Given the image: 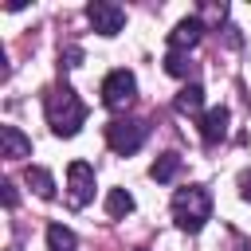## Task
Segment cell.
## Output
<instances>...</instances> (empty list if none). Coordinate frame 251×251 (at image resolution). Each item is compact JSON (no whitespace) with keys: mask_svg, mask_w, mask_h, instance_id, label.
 Here are the masks:
<instances>
[{"mask_svg":"<svg viewBox=\"0 0 251 251\" xmlns=\"http://www.w3.org/2000/svg\"><path fill=\"white\" fill-rule=\"evenodd\" d=\"M129 212H133V196L126 188H110L106 192V216L110 220H126Z\"/></svg>","mask_w":251,"mask_h":251,"instance_id":"12","label":"cell"},{"mask_svg":"<svg viewBox=\"0 0 251 251\" xmlns=\"http://www.w3.org/2000/svg\"><path fill=\"white\" fill-rule=\"evenodd\" d=\"M176 173H180V153H161V157L149 165V176H153L157 184H169Z\"/></svg>","mask_w":251,"mask_h":251,"instance_id":"11","label":"cell"},{"mask_svg":"<svg viewBox=\"0 0 251 251\" xmlns=\"http://www.w3.org/2000/svg\"><path fill=\"white\" fill-rule=\"evenodd\" d=\"M200 39H204V20H200V16H188V20H180V24L169 31V51L184 55V51H192Z\"/></svg>","mask_w":251,"mask_h":251,"instance_id":"7","label":"cell"},{"mask_svg":"<svg viewBox=\"0 0 251 251\" xmlns=\"http://www.w3.org/2000/svg\"><path fill=\"white\" fill-rule=\"evenodd\" d=\"M188 67H192V63H188L184 55H176V51H169V55H165V71H169L173 78H184V75H188Z\"/></svg>","mask_w":251,"mask_h":251,"instance_id":"15","label":"cell"},{"mask_svg":"<svg viewBox=\"0 0 251 251\" xmlns=\"http://www.w3.org/2000/svg\"><path fill=\"white\" fill-rule=\"evenodd\" d=\"M145 137H149V126H145L141 118H114V122L106 126V145H110L114 153H122V157L137 153V149L145 145Z\"/></svg>","mask_w":251,"mask_h":251,"instance_id":"3","label":"cell"},{"mask_svg":"<svg viewBox=\"0 0 251 251\" xmlns=\"http://www.w3.org/2000/svg\"><path fill=\"white\" fill-rule=\"evenodd\" d=\"M239 200H247V204H251V169H243V173H239Z\"/></svg>","mask_w":251,"mask_h":251,"instance_id":"16","label":"cell"},{"mask_svg":"<svg viewBox=\"0 0 251 251\" xmlns=\"http://www.w3.org/2000/svg\"><path fill=\"white\" fill-rule=\"evenodd\" d=\"M133 94H137V78H133V71L118 67V71H110V75L102 78V102H106L110 110L129 106V102H133Z\"/></svg>","mask_w":251,"mask_h":251,"instance_id":"4","label":"cell"},{"mask_svg":"<svg viewBox=\"0 0 251 251\" xmlns=\"http://www.w3.org/2000/svg\"><path fill=\"white\" fill-rule=\"evenodd\" d=\"M86 20L98 35H118L126 27V8L122 4H110V0H90L86 4Z\"/></svg>","mask_w":251,"mask_h":251,"instance_id":"6","label":"cell"},{"mask_svg":"<svg viewBox=\"0 0 251 251\" xmlns=\"http://www.w3.org/2000/svg\"><path fill=\"white\" fill-rule=\"evenodd\" d=\"M0 188H4V208H16V200H20V192H16V184H12V180H4Z\"/></svg>","mask_w":251,"mask_h":251,"instance_id":"17","label":"cell"},{"mask_svg":"<svg viewBox=\"0 0 251 251\" xmlns=\"http://www.w3.org/2000/svg\"><path fill=\"white\" fill-rule=\"evenodd\" d=\"M212 216V196L204 184H188V188H176L173 192V220L180 231H200Z\"/></svg>","mask_w":251,"mask_h":251,"instance_id":"2","label":"cell"},{"mask_svg":"<svg viewBox=\"0 0 251 251\" xmlns=\"http://www.w3.org/2000/svg\"><path fill=\"white\" fill-rule=\"evenodd\" d=\"M24 180H27V188H31L35 196H43V200H51V196H55V176H51L47 169H39V165H27Z\"/></svg>","mask_w":251,"mask_h":251,"instance_id":"10","label":"cell"},{"mask_svg":"<svg viewBox=\"0 0 251 251\" xmlns=\"http://www.w3.org/2000/svg\"><path fill=\"white\" fill-rule=\"evenodd\" d=\"M43 110H47V126H51L59 137H75V133L82 129V122H86V106H82V98H78L71 86L47 90Z\"/></svg>","mask_w":251,"mask_h":251,"instance_id":"1","label":"cell"},{"mask_svg":"<svg viewBox=\"0 0 251 251\" xmlns=\"http://www.w3.org/2000/svg\"><path fill=\"white\" fill-rule=\"evenodd\" d=\"M90 196H94V165L71 161L67 165V200H71V208H86Z\"/></svg>","mask_w":251,"mask_h":251,"instance_id":"5","label":"cell"},{"mask_svg":"<svg viewBox=\"0 0 251 251\" xmlns=\"http://www.w3.org/2000/svg\"><path fill=\"white\" fill-rule=\"evenodd\" d=\"M0 153L8 161H20V157H31V137L16 126H0Z\"/></svg>","mask_w":251,"mask_h":251,"instance_id":"9","label":"cell"},{"mask_svg":"<svg viewBox=\"0 0 251 251\" xmlns=\"http://www.w3.org/2000/svg\"><path fill=\"white\" fill-rule=\"evenodd\" d=\"M227 106H212V110H204V118H200V137H204V145H216V141H224V133H227Z\"/></svg>","mask_w":251,"mask_h":251,"instance_id":"8","label":"cell"},{"mask_svg":"<svg viewBox=\"0 0 251 251\" xmlns=\"http://www.w3.org/2000/svg\"><path fill=\"white\" fill-rule=\"evenodd\" d=\"M47 251H78L75 231L63 227V224H51V227H47Z\"/></svg>","mask_w":251,"mask_h":251,"instance_id":"14","label":"cell"},{"mask_svg":"<svg viewBox=\"0 0 251 251\" xmlns=\"http://www.w3.org/2000/svg\"><path fill=\"white\" fill-rule=\"evenodd\" d=\"M176 110H180V114H200V110H204V86H200V82H188V86L176 94Z\"/></svg>","mask_w":251,"mask_h":251,"instance_id":"13","label":"cell"}]
</instances>
